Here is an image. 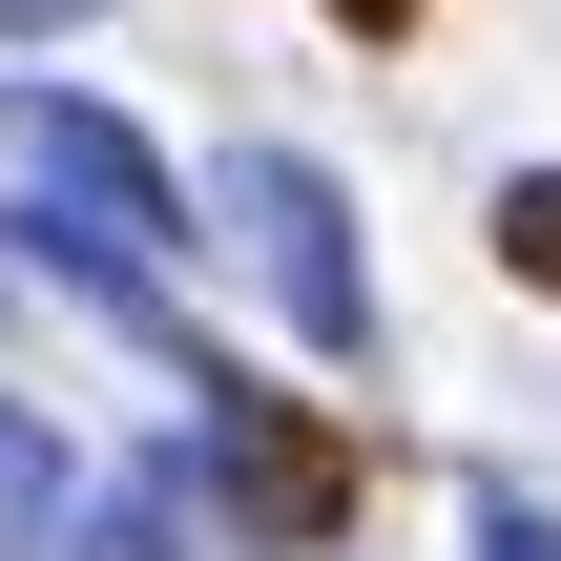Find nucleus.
<instances>
[{
	"label": "nucleus",
	"mask_w": 561,
	"mask_h": 561,
	"mask_svg": "<svg viewBox=\"0 0 561 561\" xmlns=\"http://www.w3.org/2000/svg\"><path fill=\"white\" fill-rule=\"evenodd\" d=\"M208 208H229V250L271 271V312H291V354H375V271H354V187L333 167H291V146H229L208 167Z\"/></svg>",
	"instance_id": "f257e3e1"
},
{
	"label": "nucleus",
	"mask_w": 561,
	"mask_h": 561,
	"mask_svg": "<svg viewBox=\"0 0 561 561\" xmlns=\"http://www.w3.org/2000/svg\"><path fill=\"white\" fill-rule=\"evenodd\" d=\"M0 167H21L62 229H104V250H146V271H167V167H146V125H125V104H83V83H0Z\"/></svg>",
	"instance_id": "f03ea898"
},
{
	"label": "nucleus",
	"mask_w": 561,
	"mask_h": 561,
	"mask_svg": "<svg viewBox=\"0 0 561 561\" xmlns=\"http://www.w3.org/2000/svg\"><path fill=\"white\" fill-rule=\"evenodd\" d=\"M208 479H229L250 541H333V520H354V458H333L291 396H208Z\"/></svg>",
	"instance_id": "7ed1b4c3"
},
{
	"label": "nucleus",
	"mask_w": 561,
	"mask_h": 561,
	"mask_svg": "<svg viewBox=\"0 0 561 561\" xmlns=\"http://www.w3.org/2000/svg\"><path fill=\"white\" fill-rule=\"evenodd\" d=\"M62 520H83V500H62V437L0 396V561H62Z\"/></svg>",
	"instance_id": "20e7f679"
},
{
	"label": "nucleus",
	"mask_w": 561,
	"mask_h": 561,
	"mask_svg": "<svg viewBox=\"0 0 561 561\" xmlns=\"http://www.w3.org/2000/svg\"><path fill=\"white\" fill-rule=\"evenodd\" d=\"M62 561H187V479L146 458V479H104L83 520H62Z\"/></svg>",
	"instance_id": "39448f33"
},
{
	"label": "nucleus",
	"mask_w": 561,
	"mask_h": 561,
	"mask_svg": "<svg viewBox=\"0 0 561 561\" xmlns=\"http://www.w3.org/2000/svg\"><path fill=\"white\" fill-rule=\"evenodd\" d=\"M500 271H520V291H561V167H520V187H500Z\"/></svg>",
	"instance_id": "423d86ee"
},
{
	"label": "nucleus",
	"mask_w": 561,
	"mask_h": 561,
	"mask_svg": "<svg viewBox=\"0 0 561 561\" xmlns=\"http://www.w3.org/2000/svg\"><path fill=\"white\" fill-rule=\"evenodd\" d=\"M479 561H561V520L541 500H479Z\"/></svg>",
	"instance_id": "0eeeda50"
},
{
	"label": "nucleus",
	"mask_w": 561,
	"mask_h": 561,
	"mask_svg": "<svg viewBox=\"0 0 561 561\" xmlns=\"http://www.w3.org/2000/svg\"><path fill=\"white\" fill-rule=\"evenodd\" d=\"M333 21H354V42H396V21H416V0H333Z\"/></svg>",
	"instance_id": "6e6552de"
}]
</instances>
